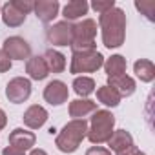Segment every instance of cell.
<instances>
[{
  "label": "cell",
  "instance_id": "5b68a950",
  "mask_svg": "<svg viewBox=\"0 0 155 155\" xmlns=\"http://www.w3.org/2000/svg\"><path fill=\"white\" fill-rule=\"evenodd\" d=\"M104 57L97 49L93 51H73L69 62L71 75H82V73H95L102 68Z\"/></svg>",
  "mask_w": 155,
  "mask_h": 155
},
{
  "label": "cell",
  "instance_id": "cb8c5ba5",
  "mask_svg": "<svg viewBox=\"0 0 155 155\" xmlns=\"http://www.w3.org/2000/svg\"><path fill=\"white\" fill-rule=\"evenodd\" d=\"M135 8L148 18V20H155V2L153 0H140V2H135Z\"/></svg>",
  "mask_w": 155,
  "mask_h": 155
},
{
  "label": "cell",
  "instance_id": "4316f807",
  "mask_svg": "<svg viewBox=\"0 0 155 155\" xmlns=\"http://www.w3.org/2000/svg\"><path fill=\"white\" fill-rule=\"evenodd\" d=\"M11 66H13V62L8 58V55L0 49V73H6V71H9L11 69Z\"/></svg>",
  "mask_w": 155,
  "mask_h": 155
},
{
  "label": "cell",
  "instance_id": "e0dca14e",
  "mask_svg": "<svg viewBox=\"0 0 155 155\" xmlns=\"http://www.w3.org/2000/svg\"><path fill=\"white\" fill-rule=\"evenodd\" d=\"M97 111V102L90 99H75L69 102V117L71 119H84L90 113Z\"/></svg>",
  "mask_w": 155,
  "mask_h": 155
},
{
  "label": "cell",
  "instance_id": "ac0fdd59",
  "mask_svg": "<svg viewBox=\"0 0 155 155\" xmlns=\"http://www.w3.org/2000/svg\"><path fill=\"white\" fill-rule=\"evenodd\" d=\"M90 9V4L86 2V0H71V2H68L62 9V17L64 20L68 22H73L77 18H82Z\"/></svg>",
  "mask_w": 155,
  "mask_h": 155
},
{
  "label": "cell",
  "instance_id": "6da1fadb",
  "mask_svg": "<svg viewBox=\"0 0 155 155\" xmlns=\"http://www.w3.org/2000/svg\"><path fill=\"white\" fill-rule=\"evenodd\" d=\"M99 29L102 35V44L108 49H117L126 40V13L120 8H111L99 15Z\"/></svg>",
  "mask_w": 155,
  "mask_h": 155
},
{
  "label": "cell",
  "instance_id": "2e32d148",
  "mask_svg": "<svg viewBox=\"0 0 155 155\" xmlns=\"http://www.w3.org/2000/svg\"><path fill=\"white\" fill-rule=\"evenodd\" d=\"M0 17H2V22L8 28H18L26 22V15L20 13L11 2H6L4 6H0Z\"/></svg>",
  "mask_w": 155,
  "mask_h": 155
},
{
  "label": "cell",
  "instance_id": "1f68e13d",
  "mask_svg": "<svg viewBox=\"0 0 155 155\" xmlns=\"http://www.w3.org/2000/svg\"><path fill=\"white\" fill-rule=\"evenodd\" d=\"M29 155H48V151L42 150V148H33V150L29 151Z\"/></svg>",
  "mask_w": 155,
  "mask_h": 155
},
{
  "label": "cell",
  "instance_id": "7c38bea8",
  "mask_svg": "<svg viewBox=\"0 0 155 155\" xmlns=\"http://www.w3.org/2000/svg\"><path fill=\"white\" fill-rule=\"evenodd\" d=\"M108 146H110L108 148L110 151H113L115 155H120V153L128 151L131 146H135V142H133V137H131L130 131H126V130H113V133H111V137L108 140Z\"/></svg>",
  "mask_w": 155,
  "mask_h": 155
},
{
  "label": "cell",
  "instance_id": "603a6c76",
  "mask_svg": "<svg viewBox=\"0 0 155 155\" xmlns=\"http://www.w3.org/2000/svg\"><path fill=\"white\" fill-rule=\"evenodd\" d=\"M71 86H73V91L79 95V97H82V99L90 97L95 91V81L91 79V77H86V75L75 77V81H73Z\"/></svg>",
  "mask_w": 155,
  "mask_h": 155
},
{
  "label": "cell",
  "instance_id": "f546056e",
  "mask_svg": "<svg viewBox=\"0 0 155 155\" xmlns=\"http://www.w3.org/2000/svg\"><path fill=\"white\" fill-rule=\"evenodd\" d=\"M6 124H8V115H6V111L2 108H0V131L6 128Z\"/></svg>",
  "mask_w": 155,
  "mask_h": 155
},
{
  "label": "cell",
  "instance_id": "277c9868",
  "mask_svg": "<svg viewBox=\"0 0 155 155\" xmlns=\"http://www.w3.org/2000/svg\"><path fill=\"white\" fill-rule=\"evenodd\" d=\"M97 22L93 18H82L79 24H73L71 51H93L97 48Z\"/></svg>",
  "mask_w": 155,
  "mask_h": 155
},
{
  "label": "cell",
  "instance_id": "7402d4cb",
  "mask_svg": "<svg viewBox=\"0 0 155 155\" xmlns=\"http://www.w3.org/2000/svg\"><path fill=\"white\" fill-rule=\"evenodd\" d=\"M97 101H99L101 104L108 106V108H117L122 99H120V95H119L113 88H110L108 84H104V86L97 88Z\"/></svg>",
  "mask_w": 155,
  "mask_h": 155
},
{
  "label": "cell",
  "instance_id": "83f0119b",
  "mask_svg": "<svg viewBox=\"0 0 155 155\" xmlns=\"http://www.w3.org/2000/svg\"><path fill=\"white\" fill-rule=\"evenodd\" d=\"M86 155H111V151L102 146H91L86 150Z\"/></svg>",
  "mask_w": 155,
  "mask_h": 155
},
{
  "label": "cell",
  "instance_id": "f1b7e54d",
  "mask_svg": "<svg viewBox=\"0 0 155 155\" xmlns=\"http://www.w3.org/2000/svg\"><path fill=\"white\" fill-rule=\"evenodd\" d=\"M2 155H26V151H22V150H18L15 146H6L2 150Z\"/></svg>",
  "mask_w": 155,
  "mask_h": 155
},
{
  "label": "cell",
  "instance_id": "8992f818",
  "mask_svg": "<svg viewBox=\"0 0 155 155\" xmlns=\"http://www.w3.org/2000/svg\"><path fill=\"white\" fill-rule=\"evenodd\" d=\"M6 97L13 104H22L31 97V81L26 77H15L6 86Z\"/></svg>",
  "mask_w": 155,
  "mask_h": 155
},
{
  "label": "cell",
  "instance_id": "ffe728a7",
  "mask_svg": "<svg viewBox=\"0 0 155 155\" xmlns=\"http://www.w3.org/2000/svg\"><path fill=\"white\" fill-rule=\"evenodd\" d=\"M44 60H46V66L49 69V73H62L66 69V55L57 51V49H48L44 55Z\"/></svg>",
  "mask_w": 155,
  "mask_h": 155
},
{
  "label": "cell",
  "instance_id": "52a82bcc",
  "mask_svg": "<svg viewBox=\"0 0 155 155\" xmlns=\"http://www.w3.org/2000/svg\"><path fill=\"white\" fill-rule=\"evenodd\" d=\"M46 37H48L49 44H53V46H58V48L71 46V40H73V22H68V20L55 22L51 28H48Z\"/></svg>",
  "mask_w": 155,
  "mask_h": 155
},
{
  "label": "cell",
  "instance_id": "9a60e30c",
  "mask_svg": "<svg viewBox=\"0 0 155 155\" xmlns=\"http://www.w3.org/2000/svg\"><path fill=\"white\" fill-rule=\"evenodd\" d=\"M26 73L29 75L31 81H44L46 77L49 75V69L46 66V60L42 55H35L29 57L26 60Z\"/></svg>",
  "mask_w": 155,
  "mask_h": 155
},
{
  "label": "cell",
  "instance_id": "d6986e66",
  "mask_svg": "<svg viewBox=\"0 0 155 155\" xmlns=\"http://www.w3.org/2000/svg\"><path fill=\"white\" fill-rule=\"evenodd\" d=\"M133 73L137 75V79H139L140 82L150 84V82L155 79V66H153V62L148 60V58H139V60H135V64H133Z\"/></svg>",
  "mask_w": 155,
  "mask_h": 155
},
{
  "label": "cell",
  "instance_id": "4fadbf2b",
  "mask_svg": "<svg viewBox=\"0 0 155 155\" xmlns=\"http://www.w3.org/2000/svg\"><path fill=\"white\" fill-rule=\"evenodd\" d=\"M37 144V135L33 131H28L24 128H15L9 133V146H15L22 151L33 150V146Z\"/></svg>",
  "mask_w": 155,
  "mask_h": 155
},
{
  "label": "cell",
  "instance_id": "8fae6325",
  "mask_svg": "<svg viewBox=\"0 0 155 155\" xmlns=\"http://www.w3.org/2000/svg\"><path fill=\"white\" fill-rule=\"evenodd\" d=\"M33 11L42 24H49L57 18L60 11V4H58V0H38V2H35Z\"/></svg>",
  "mask_w": 155,
  "mask_h": 155
},
{
  "label": "cell",
  "instance_id": "5bb4252c",
  "mask_svg": "<svg viewBox=\"0 0 155 155\" xmlns=\"http://www.w3.org/2000/svg\"><path fill=\"white\" fill-rule=\"evenodd\" d=\"M108 86L110 88H113L119 95H120V99H124V97H131L133 93H135V90H137V84H135V81L131 79L130 75H119V77H108Z\"/></svg>",
  "mask_w": 155,
  "mask_h": 155
},
{
  "label": "cell",
  "instance_id": "7a4b0ae2",
  "mask_svg": "<svg viewBox=\"0 0 155 155\" xmlns=\"http://www.w3.org/2000/svg\"><path fill=\"white\" fill-rule=\"evenodd\" d=\"M88 135V120L86 119H71L62 126L58 135L55 137V146L62 153H75Z\"/></svg>",
  "mask_w": 155,
  "mask_h": 155
},
{
  "label": "cell",
  "instance_id": "ba28073f",
  "mask_svg": "<svg viewBox=\"0 0 155 155\" xmlns=\"http://www.w3.org/2000/svg\"><path fill=\"white\" fill-rule=\"evenodd\" d=\"M2 51L9 60H28L31 57V46L22 37H8L2 44Z\"/></svg>",
  "mask_w": 155,
  "mask_h": 155
},
{
  "label": "cell",
  "instance_id": "484cf974",
  "mask_svg": "<svg viewBox=\"0 0 155 155\" xmlns=\"http://www.w3.org/2000/svg\"><path fill=\"white\" fill-rule=\"evenodd\" d=\"M91 8L101 15V13H106V11H110L111 8H115V0H104V2L95 0V2H91Z\"/></svg>",
  "mask_w": 155,
  "mask_h": 155
},
{
  "label": "cell",
  "instance_id": "44dd1931",
  "mask_svg": "<svg viewBox=\"0 0 155 155\" xmlns=\"http://www.w3.org/2000/svg\"><path fill=\"white\" fill-rule=\"evenodd\" d=\"M104 71L108 77H119V75H124L126 73V68H128V62L122 55H111L110 58H106V62L102 64Z\"/></svg>",
  "mask_w": 155,
  "mask_h": 155
},
{
  "label": "cell",
  "instance_id": "d4e9b609",
  "mask_svg": "<svg viewBox=\"0 0 155 155\" xmlns=\"http://www.w3.org/2000/svg\"><path fill=\"white\" fill-rule=\"evenodd\" d=\"M11 4L20 11V13H24L26 17L33 11V8H35V2L33 0H11Z\"/></svg>",
  "mask_w": 155,
  "mask_h": 155
},
{
  "label": "cell",
  "instance_id": "30bf717a",
  "mask_svg": "<svg viewBox=\"0 0 155 155\" xmlns=\"http://www.w3.org/2000/svg\"><path fill=\"white\" fill-rule=\"evenodd\" d=\"M48 119H49L48 110H46L44 106H38V104L29 106V108L24 111V115H22V120H24V124H26L29 130H40V128L48 122Z\"/></svg>",
  "mask_w": 155,
  "mask_h": 155
},
{
  "label": "cell",
  "instance_id": "9c48e42d",
  "mask_svg": "<svg viewBox=\"0 0 155 155\" xmlns=\"http://www.w3.org/2000/svg\"><path fill=\"white\" fill-rule=\"evenodd\" d=\"M69 97V90L68 84L62 81H51L48 82V86L44 88V101L51 106H62Z\"/></svg>",
  "mask_w": 155,
  "mask_h": 155
},
{
  "label": "cell",
  "instance_id": "3957f363",
  "mask_svg": "<svg viewBox=\"0 0 155 155\" xmlns=\"http://www.w3.org/2000/svg\"><path fill=\"white\" fill-rule=\"evenodd\" d=\"M115 130V115L110 110H97L93 111V117L88 124V139L91 144L101 146L110 140L111 133Z\"/></svg>",
  "mask_w": 155,
  "mask_h": 155
},
{
  "label": "cell",
  "instance_id": "4dcf8cb0",
  "mask_svg": "<svg viewBox=\"0 0 155 155\" xmlns=\"http://www.w3.org/2000/svg\"><path fill=\"white\" fill-rule=\"evenodd\" d=\"M120 155H146V153L140 151V150H137V146H131L128 151H124V153H120Z\"/></svg>",
  "mask_w": 155,
  "mask_h": 155
}]
</instances>
